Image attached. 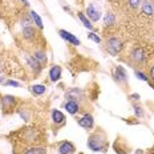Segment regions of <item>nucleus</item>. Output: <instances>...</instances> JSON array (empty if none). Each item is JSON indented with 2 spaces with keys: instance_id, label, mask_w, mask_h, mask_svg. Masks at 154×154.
<instances>
[{
  "instance_id": "b1692460",
  "label": "nucleus",
  "mask_w": 154,
  "mask_h": 154,
  "mask_svg": "<svg viewBox=\"0 0 154 154\" xmlns=\"http://www.w3.org/2000/svg\"><path fill=\"white\" fill-rule=\"evenodd\" d=\"M134 109H136V114L138 116V117H142V116H143L142 108H141V106H138V105H134Z\"/></svg>"
},
{
  "instance_id": "7ed1b4c3",
  "label": "nucleus",
  "mask_w": 154,
  "mask_h": 154,
  "mask_svg": "<svg viewBox=\"0 0 154 154\" xmlns=\"http://www.w3.org/2000/svg\"><path fill=\"white\" fill-rule=\"evenodd\" d=\"M130 59L133 60L136 64H142L143 61H145V52H143V49L140 48V47L134 48L130 53Z\"/></svg>"
},
{
  "instance_id": "dca6fc26",
  "label": "nucleus",
  "mask_w": 154,
  "mask_h": 154,
  "mask_svg": "<svg viewBox=\"0 0 154 154\" xmlns=\"http://www.w3.org/2000/svg\"><path fill=\"white\" fill-rule=\"evenodd\" d=\"M116 79L120 80V81H126V73H125L124 68H121V66H118L117 70H116Z\"/></svg>"
},
{
  "instance_id": "cd10ccee",
  "label": "nucleus",
  "mask_w": 154,
  "mask_h": 154,
  "mask_svg": "<svg viewBox=\"0 0 154 154\" xmlns=\"http://www.w3.org/2000/svg\"><path fill=\"white\" fill-rule=\"evenodd\" d=\"M21 2H23V3H24V4H25V5H28V2H27V0H21Z\"/></svg>"
},
{
  "instance_id": "9b49d317",
  "label": "nucleus",
  "mask_w": 154,
  "mask_h": 154,
  "mask_svg": "<svg viewBox=\"0 0 154 154\" xmlns=\"http://www.w3.org/2000/svg\"><path fill=\"white\" fill-rule=\"evenodd\" d=\"M65 109H66V112L70 114H76L77 112H79V104H77L76 101H68L65 104Z\"/></svg>"
},
{
  "instance_id": "9d476101",
  "label": "nucleus",
  "mask_w": 154,
  "mask_h": 154,
  "mask_svg": "<svg viewBox=\"0 0 154 154\" xmlns=\"http://www.w3.org/2000/svg\"><path fill=\"white\" fill-rule=\"evenodd\" d=\"M14 104H15V97L12 96H4L2 100V105L4 109H12L14 108Z\"/></svg>"
},
{
  "instance_id": "f03ea898",
  "label": "nucleus",
  "mask_w": 154,
  "mask_h": 154,
  "mask_svg": "<svg viewBox=\"0 0 154 154\" xmlns=\"http://www.w3.org/2000/svg\"><path fill=\"white\" fill-rule=\"evenodd\" d=\"M122 41L120 40V38L117 37H110L108 38L106 41V49L108 52L110 54H113V56H116V54H118L121 52V49H122Z\"/></svg>"
},
{
  "instance_id": "0eeeda50",
  "label": "nucleus",
  "mask_w": 154,
  "mask_h": 154,
  "mask_svg": "<svg viewBox=\"0 0 154 154\" xmlns=\"http://www.w3.org/2000/svg\"><path fill=\"white\" fill-rule=\"evenodd\" d=\"M93 124H94V120H93L91 114H85L84 117L79 120V125L82 126L84 129H91V128H93Z\"/></svg>"
},
{
  "instance_id": "6ab92c4d",
  "label": "nucleus",
  "mask_w": 154,
  "mask_h": 154,
  "mask_svg": "<svg viewBox=\"0 0 154 154\" xmlns=\"http://www.w3.org/2000/svg\"><path fill=\"white\" fill-rule=\"evenodd\" d=\"M79 19L82 21V24H84L85 27L88 28V29H93V25L91 24V21H89L88 19H86L85 16H84V14H81V12H80V14H79Z\"/></svg>"
},
{
  "instance_id": "1a4fd4ad",
  "label": "nucleus",
  "mask_w": 154,
  "mask_h": 154,
  "mask_svg": "<svg viewBox=\"0 0 154 154\" xmlns=\"http://www.w3.org/2000/svg\"><path fill=\"white\" fill-rule=\"evenodd\" d=\"M33 59H35V61L38 63L40 66H43L47 64V56H45V53L41 52V51H36V52L33 53Z\"/></svg>"
},
{
  "instance_id": "412c9836",
  "label": "nucleus",
  "mask_w": 154,
  "mask_h": 154,
  "mask_svg": "<svg viewBox=\"0 0 154 154\" xmlns=\"http://www.w3.org/2000/svg\"><path fill=\"white\" fill-rule=\"evenodd\" d=\"M25 154H47V150L43 147H33V149L28 150Z\"/></svg>"
},
{
  "instance_id": "c85d7f7f",
  "label": "nucleus",
  "mask_w": 154,
  "mask_h": 154,
  "mask_svg": "<svg viewBox=\"0 0 154 154\" xmlns=\"http://www.w3.org/2000/svg\"><path fill=\"white\" fill-rule=\"evenodd\" d=\"M0 82H2V79H0Z\"/></svg>"
},
{
  "instance_id": "a878e982",
  "label": "nucleus",
  "mask_w": 154,
  "mask_h": 154,
  "mask_svg": "<svg viewBox=\"0 0 154 154\" xmlns=\"http://www.w3.org/2000/svg\"><path fill=\"white\" fill-rule=\"evenodd\" d=\"M149 77L152 79V81H154V65H152L149 69Z\"/></svg>"
},
{
  "instance_id": "f3484780",
  "label": "nucleus",
  "mask_w": 154,
  "mask_h": 154,
  "mask_svg": "<svg viewBox=\"0 0 154 154\" xmlns=\"http://www.w3.org/2000/svg\"><path fill=\"white\" fill-rule=\"evenodd\" d=\"M45 86L44 85H33L31 88V91L33 94H36V96H40V94H43V93H45Z\"/></svg>"
},
{
  "instance_id": "4be33fe9",
  "label": "nucleus",
  "mask_w": 154,
  "mask_h": 154,
  "mask_svg": "<svg viewBox=\"0 0 154 154\" xmlns=\"http://www.w3.org/2000/svg\"><path fill=\"white\" fill-rule=\"evenodd\" d=\"M129 4L131 8H137L141 4V0H129Z\"/></svg>"
},
{
  "instance_id": "20e7f679",
  "label": "nucleus",
  "mask_w": 154,
  "mask_h": 154,
  "mask_svg": "<svg viewBox=\"0 0 154 154\" xmlns=\"http://www.w3.org/2000/svg\"><path fill=\"white\" fill-rule=\"evenodd\" d=\"M86 14H88V17L91 19L92 21H98V19L101 17L100 8H97L94 4H91L86 8Z\"/></svg>"
},
{
  "instance_id": "f257e3e1",
  "label": "nucleus",
  "mask_w": 154,
  "mask_h": 154,
  "mask_svg": "<svg viewBox=\"0 0 154 154\" xmlns=\"http://www.w3.org/2000/svg\"><path fill=\"white\" fill-rule=\"evenodd\" d=\"M88 147L93 152H102L105 150V137L102 134H92L88 140Z\"/></svg>"
},
{
  "instance_id": "4468645a",
  "label": "nucleus",
  "mask_w": 154,
  "mask_h": 154,
  "mask_svg": "<svg viewBox=\"0 0 154 154\" xmlns=\"http://www.w3.org/2000/svg\"><path fill=\"white\" fill-rule=\"evenodd\" d=\"M52 120L56 124H63L64 120H65V117H64V114L61 113V112H59V110L54 109V110H52Z\"/></svg>"
},
{
  "instance_id": "39448f33",
  "label": "nucleus",
  "mask_w": 154,
  "mask_h": 154,
  "mask_svg": "<svg viewBox=\"0 0 154 154\" xmlns=\"http://www.w3.org/2000/svg\"><path fill=\"white\" fill-rule=\"evenodd\" d=\"M59 33H60V36H61L64 40L68 41V43L73 44V45H80V40L75 36V35L70 33V32H66V31H64V29H60Z\"/></svg>"
},
{
  "instance_id": "5701e85b",
  "label": "nucleus",
  "mask_w": 154,
  "mask_h": 154,
  "mask_svg": "<svg viewBox=\"0 0 154 154\" xmlns=\"http://www.w3.org/2000/svg\"><path fill=\"white\" fill-rule=\"evenodd\" d=\"M89 38H92V40L93 41H94V43H100V41H101V38L100 37H98L97 36V35H96V33H89Z\"/></svg>"
},
{
  "instance_id": "c756f323",
  "label": "nucleus",
  "mask_w": 154,
  "mask_h": 154,
  "mask_svg": "<svg viewBox=\"0 0 154 154\" xmlns=\"http://www.w3.org/2000/svg\"><path fill=\"white\" fill-rule=\"evenodd\" d=\"M0 68H2V66H0Z\"/></svg>"
},
{
  "instance_id": "a211bd4d",
  "label": "nucleus",
  "mask_w": 154,
  "mask_h": 154,
  "mask_svg": "<svg viewBox=\"0 0 154 154\" xmlns=\"http://www.w3.org/2000/svg\"><path fill=\"white\" fill-rule=\"evenodd\" d=\"M31 17H32V20L35 21V24H36L37 27L41 29V28H43V21H41L40 16H38V15H37L35 11H32V12H31Z\"/></svg>"
},
{
  "instance_id": "f8f14e48",
  "label": "nucleus",
  "mask_w": 154,
  "mask_h": 154,
  "mask_svg": "<svg viewBox=\"0 0 154 154\" xmlns=\"http://www.w3.org/2000/svg\"><path fill=\"white\" fill-rule=\"evenodd\" d=\"M49 77H51V80L52 81H57V80L61 77V68L60 66H53L52 69L49 70Z\"/></svg>"
},
{
  "instance_id": "393cba45",
  "label": "nucleus",
  "mask_w": 154,
  "mask_h": 154,
  "mask_svg": "<svg viewBox=\"0 0 154 154\" xmlns=\"http://www.w3.org/2000/svg\"><path fill=\"white\" fill-rule=\"evenodd\" d=\"M136 76H137V77H138V79H140V80H143V81H146V80H147V79H146V76H145V75H143V73H142V72H138V70H137V72H136Z\"/></svg>"
},
{
  "instance_id": "423d86ee",
  "label": "nucleus",
  "mask_w": 154,
  "mask_h": 154,
  "mask_svg": "<svg viewBox=\"0 0 154 154\" xmlns=\"http://www.w3.org/2000/svg\"><path fill=\"white\" fill-rule=\"evenodd\" d=\"M59 153L60 154H73L75 153V146L73 143L68 142V141H64L59 145Z\"/></svg>"
},
{
  "instance_id": "2eb2a0df",
  "label": "nucleus",
  "mask_w": 154,
  "mask_h": 154,
  "mask_svg": "<svg viewBox=\"0 0 154 154\" xmlns=\"http://www.w3.org/2000/svg\"><path fill=\"white\" fill-rule=\"evenodd\" d=\"M142 12L147 16H153L154 15V8L150 3H143L142 4Z\"/></svg>"
},
{
  "instance_id": "bb28decb",
  "label": "nucleus",
  "mask_w": 154,
  "mask_h": 154,
  "mask_svg": "<svg viewBox=\"0 0 154 154\" xmlns=\"http://www.w3.org/2000/svg\"><path fill=\"white\" fill-rule=\"evenodd\" d=\"M7 85H14V86H20V84L16 81H12V80H9V81H7Z\"/></svg>"
},
{
  "instance_id": "aec40b11",
  "label": "nucleus",
  "mask_w": 154,
  "mask_h": 154,
  "mask_svg": "<svg viewBox=\"0 0 154 154\" xmlns=\"http://www.w3.org/2000/svg\"><path fill=\"white\" fill-rule=\"evenodd\" d=\"M114 15L113 14H106L105 15V17H104V24L105 25H112V24H114Z\"/></svg>"
},
{
  "instance_id": "6e6552de",
  "label": "nucleus",
  "mask_w": 154,
  "mask_h": 154,
  "mask_svg": "<svg viewBox=\"0 0 154 154\" xmlns=\"http://www.w3.org/2000/svg\"><path fill=\"white\" fill-rule=\"evenodd\" d=\"M82 97V92L80 91V89L77 88H73L70 89V91L66 93V98H68L69 101H76V100H80V98Z\"/></svg>"
},
{
  "instance_id": "ddd939ff",
  "label": "nucleus",
  "mask_w": 154,
  "mask_h": 154,
  "mask_svg": "<svg viewBox=\"0 0 154 154\" xmlns=\"http://www.w3.org/2000/svg\"><path fill=\"white\" fill-rule=\"evenodd\" d=\"M23 36H24V38H27V40L35 38V36H36V31H35V28H32V27H25L23 29Z\"/></svg>"
}]
</instances>
